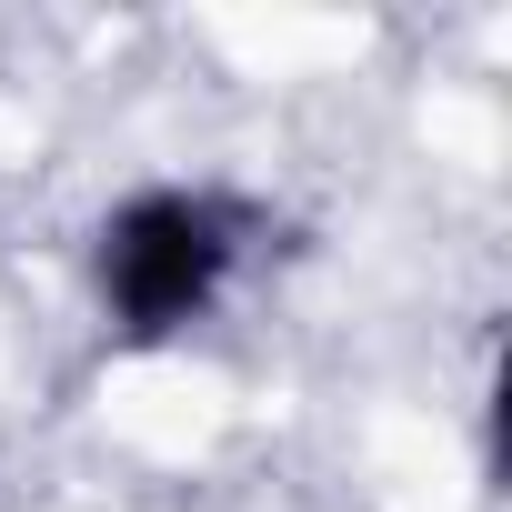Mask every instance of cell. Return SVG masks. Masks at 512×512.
Wrapping results in <instances>:
<instances>
[{
	"label": "cell",
	"mask_w": 512,
	"mask_h": 512,
	"mask_svg": "<svg viewBox=\"0 0 512 512\" xmlns=\"http://www.w3.org/2000/svg\"><path fill=\"white\" fill-rule=\"evenodd\" d=\"M231 262H241V211L221 191H131L101 221V251H91L101 302H111V322H121L131 352L191 332L221 302Z\"/></svg>",
	"instance_id": "1"
}]
</instances>
